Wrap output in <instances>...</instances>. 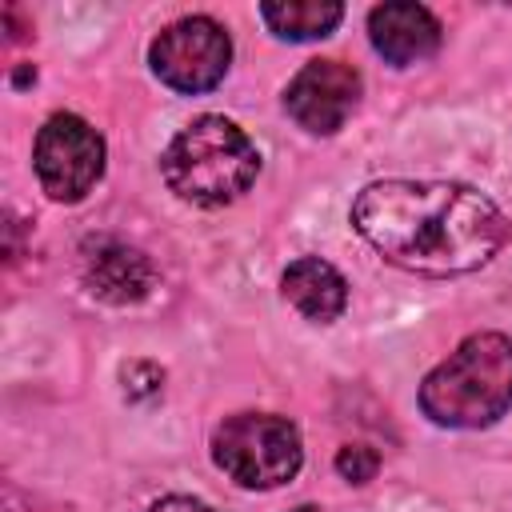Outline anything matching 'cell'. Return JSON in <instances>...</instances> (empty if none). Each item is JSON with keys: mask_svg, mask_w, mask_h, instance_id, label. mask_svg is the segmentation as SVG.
<instances>
[{"mask_svg": "<svg viewBox=\"0 0 512 512\" xmlns=\"http://www.w3.org/2000/svg\"><path fill=\"white\" fill-rule=\"evenodd\" d=\"M80 276L88 292L108 304H136L156 284L152 260L116 236H88L80 244Z\"/></svg>", "mask_w": 512, "mask_h": 512, "instance_id": "ba28073f", "label": "cell"}, {"mask_svg": "<svg viewBox=\"0 0 512 512\" xmlns=\"http://www.w3.org/2000/svg\"><path fill=\"white\" fill-rule=\"evenodd\" d=\"M32 164L52 200L76 204L92 192V184L104 172V140L88 120L72 112H56L36 132Z\"/></svg>", "mask_w": 512, "mask_h": 512, "instance_id": "5b68a950", "label": "cell"}, {"mask_svg": "<svg viewBox=\"0 0 512 512\" xmlns=\"http://www.w3.org/2000/svg\"><path fill=\"white\" fill-rule=\"evenodd\" d=\"M148 512H212V508L204 500H192V496H164Z\"/></svg>", "mask_w": 512, "mask_h": 512, "instance_id": "5bb4252c", "label": "cell"}, {"mask_svg": "<svg viewBox=\"0 0 512 512\" xmlns=\"http://www.w3.org/2000/svg\"><path fill=\"white\" fill-rule=\"evenodd\" d=\"M168 188L200 208H220L244 196L260 172V152L244 128L224 116H200L172 136L160 156Z\"/></svg>", "mask_w": 512, "mask_h": 512, "instance_id": "3957f363", "label": "cell"}, {"mask_svg": "<svg viewBox=\"0 0 512 512\" xmlns=\"http://www.w3.org/2000/svg\"><path fill=\"white\" fill-rule=\"evenodd\" d=\"M152 72L176 92H208L224 80L232 60L228 32L208 16H184L168 24L148 48Z\"/></svg>", "mask_w": 512, "mask_h": 512, "instance_id": "8992f818", "label": "cell"}, {"mask_svg": "<svg viewBox=\"0 0 512 512\" xmlns=\"http://www.w3.org/2000/svg\"><path fill=\"white\" fill-rule=\"evenodd\" d=\"M368 36L388 64H416L440 48V20L424 4H376L368 12Z\"/></svg>", "mask_w": 512, "mask_h": 512, "instance_id": "9c48e42d", "label": "cell"}, {"mask_svg": "<svg viewBox=\"0 0 512 512\" xmlns=\"http://www.w3.org/2000/svg\"><path fill=\"white\" fill-rule=\"evenodd\" d=\"M380 468V456L368 448V444H344L336 452V472L348 480V484H368Z\"/></svg>", "mask_w": 512, "mask_h": 512, "instance_id": "4fadbf2b", "label": "cell"}, {"mask_svg": "<svg viewBox=\"0 0 512 512\" xmlns=\"http://www.w3.org/2000/svg\"><path fill=\"white\" fill-rule=\"evenodd\" d=\"M420 408L444 428H484L512 408V340L504 332L468 336L420 384Z\"/></svg>", "mask_w": 512, "mask_h": 512, "instance_id": "7a4b0ae2", "label": "cell"}, {"mask_svg": "<svg viewBox=\"0 0 512 512\" xmlns=\"http://www.w3.org/2000/svg\"><path fill=\"white\" fill-rule=\"evenodd\" d=\"M360 104V72L344 60H308L284 88L288 116L316 136H332Z\"/></svg>", "mask_w": 512, "mask_h": 512, "instance_id": "52a82bcc", "label": "cell"}, {"mask_svg": "<svg viewBox=\"0 0 512 512\" xmlns=\"http://www.w3.org/2000/svg\"><path fill=\"white\" fill-rule=\"evenodd\" d=\"M280 292H284V300H288L304 320H312V324H332V320L344 312V304H348V284H344V276H340L328 260H320V256H300V260H292V264L284 268V276H280Z\"/></svg>", "mask_w": 512, "mask_h": 512, "instance_id": "30bf717a", "label": "cell"}, {"mask_svg": "<svg viewBox=\"0 0 512 512\" xmlns=\"http://www.w3.org/2000/svg\"><path fill=\"white\" fill-rule=\"evenodd\" d=\"M212 456L240 488H276L300 472L304 448L292 420L272 412H236L216 428Z\"/></svg>", "mask_w": 512, "mask_h": 512, "instance_id": "277c9868", "label": "cell"}, {"mask_svg": "<svg viewBox=\"0 0 512 512\" xmlns=\"http://www.w3.org/2000/svg\"><path fill=\"white\" fill-rule=\"evenodd\" d=\"M28 80H36V68H28V64H24V68L16 72V84H28Z\"/></svg>", "mask_w": 512, "mask_h": 512, "instance_id": "9a60e30c", "label": "cell"}, {"mask_svg": "<svg viewBox=\"0 0 512 512\" xmlns=\"http://www.w3.org/2000/svg\"><path fill=\"white\" fill-rule=\"evenodd\" d=\"M352 224L388 264L420 276L484 268L512 240L496 200L448 180H376L352 200Z\"/></svg>", "mask_w": 512, "mask_h": 512, "instance_id": "6da1fadb", "label": "cell"}, {"mask_svg": "<svg viewBox=\"0 0 512 512\" xmlns=\"http://www.w3.org/2000/svg\"><path fill=\"white\" fill-rule=\"evenodd\" d=\"M292 512H320L316 504H300V508H292Z\"/></svg>", "mask_w": 512, "mask_h": 512, "instance_id": "2e32d148", "label": "cell"}, {"mask_svg": "<svg viewBox=\"0 0 512 512\" xmlns=\"http://www.w3.org/2000/svg\"><path fill=\"white\" fill-rule=\"evenodd\" d=\"M260 16L284 40H316L340 24L344 8L332 0H288V4H264Z\"/></svg>", "mask_w": 512, "mask_h": 512, "instance_id": "8fae6325", "label": "cell"}, {"mask_svg": "<svg viewBox=\"0 0 512 512\" xmlns=\"http://www.w3.org/2000/svg\"><path fill=\"white\" fill-rule=\"evenodd\" d=\"M120 380H124V396L128 400H152L160 388H164V372L148 360H128L120 368Z\"/></svg>", "mask_w": 512, "mask_h": 512, "instance_id": "7c38bea8", "label": "cell"}]
</instances>
